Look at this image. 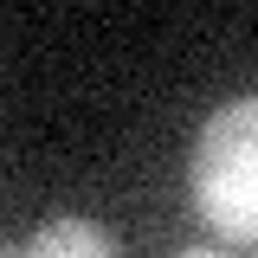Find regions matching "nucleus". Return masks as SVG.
<instances>
[{"label":"nucleus","mask_w":258,"mask_h":258,"mask_svg":"<svg viewBox=\"0 0 258 258\" xmlns=\"http://www.w3.org/2000/svg\"><path fill=\"white\" fill-rule=\"evenodd\" d=\"M181 258H220V252H181Z\"/></svg>","instance_id":"nucleus-4"},{"label":"nucleus","mask_w":258,"mask_h":258,"mask_svg":"<svg viewBox=\"0 0 258 258\" xmlns=\"http://www.w3.org/2000/svg\"><path fill=\"white\" fill-rule=\"evenodd\" d=\"M26 258H116V239L103 232L97 220H45L26 239Z\"/></svg>","instance_id":"nucleus-2"},{"label":"nucleus","mask_w":258,"mask_h":258,"mask_svg":"<svg viewBox=\"0 0 258 258\" xmlns=\"http://www.w3.org/2000/svg\"><path fill=\"white\" fill-rule=\"evenodd\" d=\"M200 220L232 245H258V97H232L207 116L187 161Z\"/></svg>","instance_id":"nucleus-1"},{"label":"nucleus","mask_w":258,"mask_h":258,"mask_svg":"<svg viewBox=\"0 0 258 258\" xmlns=\"http://www.w3.org/2000/svg\"><path fill=\"white\" fill-rule=\"evenodd\" d=\"M0 258H26V245H7V252H0Z\"/></svg>","instance_id":"nucleus-3"}]
</instances>
